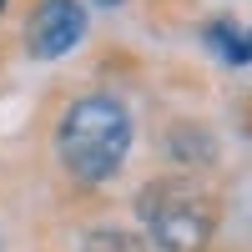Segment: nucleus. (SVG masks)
<instances>
[{
    "label": "nucleus",
    "mask_w": 252,
    "mask_h": 252,
    "mask_svg": "<svg viewBox=\"0 0 252 252\" xmlns=\"http://www.w3.org/2000/svg\"><path fill=\"white\" fill-rule=\"evenodd\" d=\"M0 15H5V0H0Z\"/></svg>",
    "instance_id": "nucleus-8"
},
{
    "label": "nucleus",
    "mask_w": 252,
    "mask_h": 252,
    "mask_svg": "<svg viewBox=\"0 0 252 252\" xmlns=\"http://www.w3.org/2000/svg\"><path fill=\"white\" fill-rule=\"evenodd\" d=\"M76 252H146V242L131 232V227H91Z\"/></svg>",
    "instance_id": "nucleus-6"
},
{
    "label": "nucleus",
    "mask_w": 252,
    "mask_h": 252,
    "mask_svg": "<svg viewBox=\"0 0 252 252\" xmlns=\"http://www.w3.org/2000/svg\"><path fill=\"white\" fill-rule=\"evenodd\" d=\"M86 26L91 15L81 0H35V10L26 20V51L35 61H61L86 40Z\"/></svg>",
    "instance_id": "nucleus-3"
},
{
    "label": "nucleus",
    "mask_w": 252,
    "mask_h": 252,
    "mask_svg": "<svg viewBox=\"0 0 252 252\" xmlns=\"http://www.w3.org/2000/svg\"><path fill=\"white\" fill-rule=\"evenodd\" d=\"M141 242L157 252H207L217 232V202L192 177H161L136 192Z\"/></svg>",
    "instance_id": "nucleus-2"
},
{
    "label": "nucleus",
    "mask_w": 252,
    "mask_h": 252,
    "mask_svg": "<svg viewBox=\"0 0 252 252\" xmlns=\"http://www.w3.org/2000/svg\"><path fill=\"white\" fill-rule=\"evenodd\" d=\"M96 5H101V10H111V5H121V0H96Z\"/></svg>",
    "instance_id": "nucleus-7"
},
{
    "label": "nucleus",
    "mask_w": 252,
    "mask_h": 252,
    "mask_svg": "<svg viewBox=\"0 0 252 252\" xmlns=\"http://www.w3.org/2000/svg\"><path fill=\"white\" fill-rule=\"evenodd\" d=\"M56 161L76 187H106L126 157H131V141H136V121L126 111V101L111 91H91V96H76L66 101V111L56 116Z\"/></svg>",
    "instance_id": "nucleus-1"
},
{
    "label": "nucleus",
    "mask_w": 252,
    "mask_h": 252,
    "mask_svg": "<svg viewBox=\"0 0 252 252\" xmlns=\"http://www.w3.org/2000/svg\"><path fill=\"white\" fill-rule=\"evenodd\" d=\"M166 157L172 161H182V166H212L217 161V141H212V131H207V126H197V121H177L172 131H166Z\"/></svg>",
    "instance_id": "nucleus-4"
},
{
    "label": "nucleus",
    "mask_w": 252,
    "mask_h": 252,
    "mask_svg": "<svg viewBox=\"0 0 252 252\" xmlns=\"http://www.w3.org/2000/svg\"><path fill=\"white\" fill-rule=\"evenodd\" d=\"M202 40L212 46L217 61H227V66H252V35L237 26V20H227V15L207 20V26H202Z\"/></svg>",
    "instance_id": "nucleus-5"
}]
</instances>
